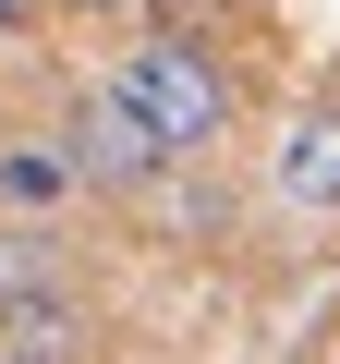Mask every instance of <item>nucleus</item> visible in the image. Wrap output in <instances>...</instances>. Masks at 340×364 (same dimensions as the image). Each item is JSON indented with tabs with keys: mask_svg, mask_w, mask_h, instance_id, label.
I'll return each mask as SVG.
<instances>
[{
	"mask_svg": "<svg viewBox=\"0 0 340 364\" xmlns=\"http://www.w3.org/2000/svg\"><path fill=\"white\" fill-rule=\"evenodd\" d=\"M85 352V316L61 291H13L0 304V364H73Z\"/></svg>",
	"mask_w": 340,
	"mask_h": 364,
	"instance_id": "nucleus-4",
	"label": "nucleus"
},
{
	"mask_svg": "<svg viewBox=\"0 0 340 364\" xmlns=\"http://www.w3.org/2000/svg\"><path fill=\"white\" fill-rule=\"evenodd\" d=\"M0 37H25V0H0Z\"/></svg>",
	"mask_w": 340,
	"mask_h": 364,
	"instance_id": "nucleus-6",
	"label": "nucleus"
},
{
	"mask_svg": "<svg viewBox=\"0 0 340 364\" xmlns=\"http://www.w3.org/2000/svg\"><path fill=\"white\" fill-rule=\"evenodd\" d=\"M73 182H85L73 146H61V158H49V146H13V158H0V195H13V207H61Z\"/></svg>",
	"mask_w": 340,
	"mask_h": 364,
	"instance_id": "nucleus-5",
	"label": "nucleus"
},
{
	"mask_svg": "<svg viewBox=\"0 0 340 364\" xmlns=\"http://www.w3.org/2000/svg\"><path fill=\"white\" fill-rule=\"evenodd\" d=\"M110 85L158 122V146H170V158L219 146V122H231V85H219V61H207L195 37H146V49H122V73H110Z\"/></svg>",
	"mask_w": 340,
	"mask_h": 364,
	"instance_id": "nucleus-1",
	"label": "nucleus"
},
{
	"mask_svg": "<svg viewBox=\"0 0 340 364\" xmlns=\"http://www.w3.org/2000/svg\"><path fill=\"white\" fill-rule=\"evenodd\" d=\"M267 195H280L292 219H340V109H304V122L280 134V158H267Z\"/></svg>",
	"mask_w": 340,
	"mask_h": 364,
	"instance_id": "nucleus-3",
	"label": "nucleus"
},
{
	"mask_svg": "<svg viewBox=\"0 0 340 364\" xmlns=\"http://www.w3.org/2000/svg\"><path fill=\"white\" fill-rule=\"evenodd\" d=\"M73 170H85V182H158L170 146H158V122H146L122 85H97V97L73 109Z\"/></svg>",
	"mask_w": 340,
	"mask_h": 364,
	"instance_id": "nucleus-2",
	"label": "nucleus"
}]
</instances>
